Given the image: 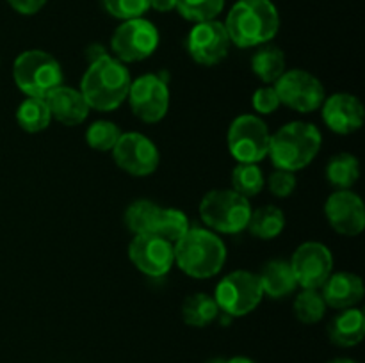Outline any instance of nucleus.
Wrapping results in <instances>:
<instances>
[{
    "label": "nucleus",
    "instance_id": "obj_21",
    "mask_svg": "<svg viewBox=\"0 0 365 363\" xmlns=\"http://www.w3.org/2000/svg\"><path fill=\"white\" fill-rule=\"evenodd\" d=\"M264 295L271 299H282L291 295L296 290L294 273L287 260H271L262 267L259 274Z\"/></svg>",
    "mask_w": 365,
    "mask_h": 363
},
{
    "label": "nucleus",
    "instance_id": "obj_23",
    "mask_svg": "<svg viewBox=\"0 0 365 363\" xmlns=\"http://www.w3.org/2000/svg\"><path fill=\"white\" fill-rule=\"evenodd\" d=\"M285 228V214L274 205H264L252 210L248 226L250 233L260 241H273L284 231Z\"/></svg>",
    "mask_w": 365,
    "mask_h": 363
},
{
    "label": "nucleus",
    "instance_id": "obj_3",
    "mask_svg": "<svg viewBox=\"0 0 365 363\" xmlns=\"http://www.w3.org/2000/svg\"><path fill=\"white\" fill-rule=\"evenodd\" d=\"M173 249L178 269L196 280L214 278L227 262V246L209 228H189L187 233L175 242Z\"/></svg>",
    "mask_w": 365,
    "mask_h": 363
},
{
    "label": "nucleus",
    "instance_id": "obj_26",
    "mask_svg": "<svg viewBox=\"0 0 365 363\" xmlns=\"http://www.w3.org/2000/svg\"><path fill=\"white\" fill-rule=\"evenodd\" d=\"M16 121L21 130L29 132V134H38V132L46 130L50 127V121H52V114L46 105V100L27 96L18 105Z\"/></svg>",
    "mask_w": 365,
    "mask_h": 363
},
{
    "label": "nucleus",
    "instance_id": "obj_37",
    "mask_svg": "<svg viewBox=\"0 0 365 363\" xmlns=\"http://www.w3.org/2000/svg\"><path fill=\"white\" fill-rule=\"evenodd\" d=\"M150 7L159 13H168V11L177 9V0H150Z\"/></svg>",
    "mask_w": 365,
    "mask_h": 363
},
{
    "label": "nucleus",
    "instance_id": "obj_7",
    "mask_svg": "<svg viewBox=\"0 0 365 363\" xmlns=\"http://www.w3.org/2000/svg\"><path fill=\"white\" fill-rule=\"evenodd\" d=\"M214 301L220 312L228 317H245L260 305L264 298L259 274L250 270H234L227 274L214 290Z\"/></svg>",
    "mask_w": 365,
    "mask_h": 363
},
{
    "label": "nucleus",
    "instance_id": "obj_29",
    "mask_svg": "<svg viewBox=\"0 0 365 363\" xmlns=\"http://www.w3.org/2000/svg\"><path fill=\"white\" fill-rule=\"evenodd\" d=\"M327 302H324L323 295L316 288H303L294 299V315L299 322L303 324H317L323 320L324 313H327Z\"/></svg>",
    "mask_w": 365,
    "mask_h": 363
},
{
    "label": "nucleus",
    "instance_id": "obj_4",
    "mask_svg": "<svg viewBox=\"0 0 365 363\" xmlns=\"http://www.w3.org/2000/svg\"><path fill=\"white\" fill-rule=\"evenodd\" d=\"M321 144H323V135L316 125L307 121H292L271 135L267 157L277 169L296 173L305 169L316 159Z\"/></svg>",
    "mask_w": 365,
    "mask_h": 363
},
{
    "label": "nucleus",
    "instance_id": "obj_5",
    "mask_svg": "<svg viewBox=\"0 0 365 363\" xmlns=\"http://www.w3.org/2000/svg\"><path fill=\"white\" fill-rule=\"evenodd\" d=\"M250 216V199L232 189H214L200 201V217L214 233H239L246 230Z\"/></svg>",
    "mask_w": 365,
    "mask_h": 363
},
{
    "label": "nucleus",
    "instance_id": "obj_14",
    "mask_svg": "<svg viewBox=\"0 0 365 363\" xmlns=\"http://www.w3.org/2000/svg\"><path fill=\"white\" fill-rule=\"evenodd\" d=\"M128 258L139 273L150 278H163L175 263L173 244L157 233L134 235L128 246Z\"/></svg>",
    "mask_w": 365,
    "mask_h": 363
},
{
    "label": "nucleus",
    "instance_id": "obj_34",
    "mask_svg": "<svg viewBox=\"0 0 365 363\" xmlns=\"http://www.w3.org/2000/svg\"><path fill=\"white\" fill-rule=\"evenodd\" d=\"M267 185H269V191L273 196L289 198L296 191L298 180H296V174L291 173V171L274 169L267 178Z\"/></svg>",
    "mask_w": 365,
    "mask_h": 363
},
{
    "label": "nucleus",
    "instance_id": "obj_15",
    "mask_svg": "<svg viewBox=\"0 0 365 363\" xmlns=\"http://www.w3.org/2000/svg\"><path fill=\"white\" fill-rule=\"evenodd\" d=\"M289 263L294 273L296 283L302 288L319 290L334 273V256L330 249L321 242H303Z\"/></svg>",
    "mask_w": 365,
    "mask_h": 363
},
{
    "label": "nucleus",
    "instance_id": "obj_18",
    "mask_svg": "<svg viewBox=\"0 0 365 363\" xmlns=\"http://www.w3.org/2000/svg\"><path fill=\"white\" fill-rule=\"evenodd\" d=\"M46 105H48L52 120L59 121L66 127H77L82 125L89 116V105L82 93L70 85L61 84L46 95Z\"/></svg>",
    "mask_w": 365,
    "mask_h": 363
},
{
    "label": "nucleus",
    "instance_id": "obj_12",
    "mask_svg": "<svg viewBox=\"0 0 365 363\" xmlns=\"http://www.w3.org/2000/svg\"><path fill=\"white\" fill-rule=\"evenodd\" d=\"M113 159L120 169L132 177H148L159 167L160 155L155 142L139 132H125L113 148Z\"/></svg>",
    "mask_w": 365,
    "mask_h": 363
},
{
    "label": "nucleus",
    "instance_id": "obj_10",
    "mask_svg": "<svg viewBox=\"0 0 365 363\" xmlns=\"http://www.w3.org/2000/svg\"><path fill=\"white\" fill-rule=\"evenodd\" d=\"M159 46V31L145 18L125 20L110 38L114 57L121 63H139L152 56Z\"/></svg>",
    "mask_w": 365,
    "mask_h": 363
},
{
    "label": "nucleus",
    "instance_id": "obj_27",
    "mask_svg": "<svg viewBox=\"0 0 365 363\" xmlns=\"http://www.w3.org/2000/svg\"><path fill=\"white\" fill-rule=\"evenodd\" d=\"M327 178L337 191H348L360 178L359 159L351 153H337L327 164Z\"/></svg>",
    "mask_w": 365,
    "mask_h": 363
},
{
    "label": "nucleus",
    "instance_id": "obj_22",
    "mask_svg": "<svg viewBox=\"0 0 365 363\" xmlns=\"http://www.w3.org/2000/svg\"><path fill=\"white\" fill-rule=\"evenodd\" d=\"M182 319L191 327H205L212 324L220 315V306L212 295L205 292H196L187 295L182 302Z\"/></svg>",
    "mask_w": 365,
    "mask_h": 363
},
{
    "label": "nucleus",
    "instance_id": "obj_33",
    "mask_svg": "<svg viewBox=\"0 0 365 363\" xmlns=\"http://www.w3.org/2000/svg\"><path fill=\"white\" fill-rule=\"evenodd\" d=\"M103 7L110 16L125 21L143 18L150 9V0H103Z\"/></svg>",
    "mask_w": 365,
    "mask_h": 363
},
{
    "label": "nucleus",
    "instance_id": "obj_17",
    "mask_svg": "<svg viewBox=\"0 0 365 363\" xmlns=\"http://www.w3.org/2000/svg\"><path fill=\"white\" fill-rule=\"evenodd\" d=\"M321 109L324 125L335 134L349 135L362 128L365 110L362 102L355 95L335 93L324 98Z\"/></svg>",
    "mask_w": 365,
    "mask_h": 363
},
{
    "label": "nucleus",
    "instance_id": "obj_24",
    "mask_svg": "<svg viewBox=\"0 0 365 363\" xmlns=\"http://www.w3.org/2000/svg\"><path fill=\"white\" fill-rule=\"evenodd\" d=\"M285 68H287L285 53L278 46H262L252 57V71L264 84H274L287 71Z\"/></svg>",
    "mask_w": 365,
    "mask_h": 363
},
{
    "label": "nucleus",
    "instance_id": "obj_16",
    "mask_svg": "<svg viewBox=\"0 0 365 363\" xmlns=\"http://www.w3.org/2000/svg\"><path fill=\"white\" fill-rule=\"evenodd\" d=\"M324 216L337 233L356 237L365 228V206L362 198L351 189L335 191L324 203Z\"/></svg>",
    "mask_w": 365,
    "mask_h": 363
},
{
    "label": "nucleus",
    "instance_id": "obj_11",
    "mask_svg": "<svg viewBox=\"0 0 365 363\" xmlns=\"http://www.w3.org/2000/svg\"><path fill=\"white\" fill-rule=\"evenodd\" d=\"M127 100L135 117L145 123H159L170 110V88L159 75L146 73L132 80Z\"/></svg>",
    "mask_w": 365,
    "mask_h": 363
},
{
    "label": "nucleus",
    "instance_id": "obj_30",
    "mask_svg": "<svg viewBox=\"0 0 365 363\" xmlns=\"http://www.w3.org/2000/svg\"><path fill=\"white\" fill-rule=\"evenodd\" d=\"M189 228H191V223H189V217L185 216L184 210L163 209L160 210L155 233L166 238V241H170L171 244H175V242H178L187 233Z\"/></svg>",
    "mask_w": 365,
    "mask_h": 363
},
{
    "label": "nucleus",
    "instance_id": "obj_36",
    "mask_svg": "<svg viewBox=\"0 0 365 363\" xmlns=\"http://www.w3.org/2000/svg\"><path fill=\"white\" fill-rule=\"evenodd\" d=\"M9 6L20 14H36L43 9L46 0H7Z\"/></svg>",
    "mask_w": 365,
    "mask_h": 363
},
{
    "label": "nucleus",
    "instance_id": "obj_19",
    "mask_svg": "<svg viewBox=\"0 0 365 363\" xmlns=\"http://www.w3.org/2000/svg\"><path fill=\"white\" fill-rule=\"evenodd\" d=\"M321 288H323L321 295H323L327 306L335 310L353 308L362 301L365 292L362 278L355 273H348V270L331 273Z\"/></svg>",
    "mask_w": 365,
    "mask_h": 363
},
{
    "label": "nucleus",
    "instance_id": "obj_13",
    "mask_svg": "<svg viewBox=\"0 0 365 363\" xmlns=\"http://www.w3.org/2000/svg\"><path fill=\"white\" fill-rule=\"evenodd\" d=\"M230 45L225 23L217 20L196 23L185 39L189 57L202 66H216L221 60L227 59Z\"/></svg>",
    "mask_w": 365,
    "mask_h": 363
},
{
    "label": "nucleus",
    "instance_id": "obj_28",
    "mask_svg": "<svg viewBox=\"0 0 365 363\" xmlns=\"http://www.w3.org/2000/svg\"><path fill=\"white\" fill-rule=\"evenodd\" d=\"M230 182L232 191L239 192L248 199L253 196H259L266 185V178H264L259 164H237L232 171Z\"/></svg>",
    "mask_w": 365,
    "mask_h": 363
},
{
    "label": "nucleus",
    "instance_id": "obj_32",
    "mask_svg": "<svg viewBox=\"0 0 365 363\" xmlns=\"http://www.w3.org/2000/svg\"><path fill=\"white\" fill-rule=\"evenodd\" d=\"M225 0H177V11L189 21L214 20L223 11Z\"/></svg>",
    "mask_w": 365,
    "mask_h": 363
},
{
    "label": "nucleus",
    "instance_id": "obj_8",
    "mask_svg": "<svg viewBox=\"0 0 365 363\" xmlns=\"http://www.w3.org/2000/svg\"><path fill=\"white\" fill-rule=\"evenodd\" d=\"M269 141V128L255 114H241L228 127V152L239 164H259L266 159Z\"/></svg>",
    "mask_w": 365,
    "mask_h": 363
},
{
    "label": "nucleus",
    "instance_id": "obj_31",
    "mask_svg": "<svg viewBox=\"0 0 365 363\" xmlns=\"http://www.w3.org/2000/svg\"><path fill=\"white\" fill-rule=\"evenodd\" d=\"M120 135L121 130L118 128L116 123L100 120L88 127V130H86V142L89 144V148L96 149V152H113Z\"/></svg>",
    "mask_w": 365,
    "mask_h": 363
},
{
    "label": "nucleus",
    "instance_id": "obj_39",
    "mask_svg": "<svg viewBox=\"0 0 365 363\" xmlns=\"http://www.w3.org/2000/svg\"><path fill=\"white\" fill-rule=\"evenodd\" d=\"M328 363H359V362H355V359H351V358H334V359H330Z\"/></svg>",
    "mask_w": 365,
    "mask_h": 363
},
{
    "label": "nucleus",
    "instance_id": "obj_25",
    "mask_svg": "<svg viewBox=\"0 0 365 363\" xmlns=\"http://www.w3.org/2000/svg\"><path fill=\"white\" fill-rule=\"evenodd\" d=\"M160 210H163V206L150 201V199H135L125 210L123 221L128 231H132L134 235L155 233Z\"/></svg>",
    "mask_w": 365,
    "mask_h": 363
},
{
    "label": "nucleus",
    "instance_id": "obj_35",
    "mask_svg": "<svg viewBox=\"0 0 365 363\" xmlns=\"http://www.w3.org/2000/svg\"><path fill=\"white\" fill-rule=\"evenodd\" d=\"M253 109L259 114H273L278 107L282 105L280 98L277 95V89L274 85H264V88H259L255 93H253Z\"/></svg>",
    "mask_w": 365,
    "mask_h": 363
},
{
    "label": "nucleus",
    "instance_id": "obj_20",
    "mask_svg": "<svg viewBox=\"0 0 365 363\" xmlns=\"http://www.w3.org/2000/svg\"><path fill=\"white\" fill-rule=\"evenodd\" d=\"M365 335V315L356 306L342 310L339 315L331 319L328 326V337L331 344L339 347H355L364 340Z\"/></svg>",
    "mask_w": 365,
    "mask_h": 363
},
{
    "label": "nucleus",
    "instance_id": "obj_6",
    "mask_svg": "<svg viewBox=\"0 0 365 363\" xmlns=\"http://www.w3.org/2000/svg\"><path fill=\"white\" fill-rule=\"evenodd\" d=\"M13 78L18 89L32 98H46L64 80L63 68L45 50H25L13 64Z\"/></svg>",
    "mask_w": 365,
    "mask_h": 363
},
{
    "label": "nucleus",
    "instance_id": "obj_9",
    "mask_svg": "<svg viewBox=\"0 0 365 363\" xmlns=\"http://www.w3.org/2000/svg\"><path fill=\"white\" fill-rule=\"evenodd\" d=\"M273 85L277 89L280 103L302 114L319 110L327 98L323 82L316 75L299 70V68L285 71Z\"/></svg>",
    "mask_w": 365,
    "mask_h": 363
},
{
    "label": "nucleus",
    "instance_id": "obj_40",
    "mask_svg": "<svg viewBox=\"0 0 365 363\" xmlns=\"http://www.w3.org/2000/svg\"><path fill=\"white\" fill-rule=\"evenodd\" d=\"M207 363H227V359H225V358H212V359H209Z\"/></svg>",
    "mask_w": 365,
    "mask_h": 363
},
{
    "label": "nucleus",
    "instance_id": "obj_2",
    "mask_svg": "<svg viewBox=\"0 0 365 363\" xmlns=\"http://www.w3.org/2000/svg\"><path fill=\"white\" fill-rule=\"evenodd\" d=\"M225 28L239 48L266 45L280 31V14L271 0H239L228 13Z\"/></svg>",
    "mask_w": 365,
    "mask_h": 363
},
{
    "label": "nucleus",
    "instance_id": "obj_1",
    "mask_svg": "<svg viewBox=\"0 0 365 363\" xmlns=\"http://www.w3.org/2000/svg\"><path fill=\"white\" fill-rule=\"evenodd\" d=\"M130 84L132 78L127 66L116 57L102 52L91 59V64L82 75L78 91L86 98L89 109L113 112L127 100Z\"/></svg>",
    "mask_w": 365,
    "mask_h": 363
},
{
    "label": "nucleus",
    "instance_id": "obj_38",
    "mask_svg": "<svg viewBox=\"0 0 365 363\" xmlns=\"http://www.w3.org/2000/svg\"><path fill=\"white\" fill-rule=\"evenodd\" d=\"M227 363H257V362L252 358H246V356H235V358L227 359Z\"/></svg>",
    "mask_w": 365,
    "mask_h": 363
}]
</instances>
